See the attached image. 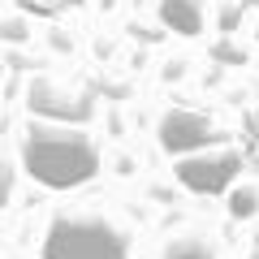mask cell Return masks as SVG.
I'll list each match as a JSON object with an SVG mask.
<instances>
[{
    "mask_svg": "<svg viewBox=\"0 0 259 259\" xmlns=\"http://www.w3.org/2000/svg\"><path fill=\"white\" fill-rule=\"evenodd\" d=\"M18 160L30 173V182H39L44 190L87 186L104 164L100 143L82 125H56V121H30L22 130Z\"/></svg>",
    "mask_w": 259,
    "mask_h": 259,
    "instance_id": "6da1fadb",
    "label": "cell"
},
{
    "mask_svg": "<svg viewBox=\"0 0 259 259\" xmlns=\"http://www.w3.org/2000/svg\"><path fill=\"white\" fill-rule=\"evenodd\" d=\"M134 250V233L125 221H117L112 212L100 207H69V212H56L48 221L44 259H130Z\"/></svg>",
    "mask_w": 259,
    "mask_h": 259,
    "instance_id": "7a4b0ae2",
    "label": "cell"
},
{
    "mask_svg": "<svg viewBox=\"0 0 259 259\" xmlns=\"http://www.w3.org/2000/svg\"><path fill=\"white\" fill-rule=\"evenodd\" d=\"M242 173V151L238 147H216V151H194V156L173 160V177L182 190L199 194V199H229Z\"/></svg>",
    "mask_w": 259,
    "mask_h": 259,
    "instance_id": "3957f363",
    "label": "cell"
},
{
    "mask_svg": "<svg viewBox=\"0 0 259 259\" xmlns=\"http://www.w3.org/2000/svg\"><path fill=\"white\" fill-rule=\"evenodd\" d=\"M156 139L173 160H182V156L203 151L207 143L216 139V125H212V117L199 112V108H168L164 117H160V125H156Z\"/></svg>",
    "mask_w": 259,
    "mask_h": 259,
    "instance_id": "277c9868",
    "label": "cell"
},
{
    "mask_svg": "<svg viewBox=\"0 0 259 259\" xmlns=\"http://www.w3.org/2000/svg\"><path fill=\"white\" fill-rule=\"evenodd\" d=\"M30 112L56 125H78L95 112V95L91 91H61L52 78H39L30 82Z\"/></svg>",
    "mask_w": 259,
    "mask_h": 259,
    "instance_id": "5b68a950",
    "label": "cell"
},
{
    "mask_svg": "<svg viewBox=\"0 0 259 259\" xmlns=\"http://www.w3.org/2000/svg\"><path fill=\"white\" fill-rule=\"evenodd\" d=\"M156 13H160V22H164L173 35L194 39V35H203V30H207V9H203V0H160Z\"/></svg>",
    "mask_w": 259,
    "mask_h": 259,
    "instance_id": "8992f818",
    "label": "cell"
},
{
    "mask_svg": "<svg viewBox=\"0 0 259 259\" xmlns=\"http://www.w3.org/2000/svg\"><path fill=\"white\" fill-rule=\"evenodd\" d=\"M156 259H216V246L207 238H199V233H177V238H168L160 246Z\"/></svg>",
    "mask_w": 259,
    "mask_h": 259,
    "instance_id": "52a82bcc",
    "label": "cell"
},
{
    "mask_svg": "<svg viewBox=\"0 0 259 259\" xmlns=\"http://www.w3.org/2000/svg\"><path fill=\"white\" fill-rule=\"evenodd\" d=\"M259 212V186L255 182H238L229 190V216L233 221H250Z\"/></svg>",
    "mask_w": 259,
    "mask_h": 259,
    "instance_id": "ba28073f",
    "label": "cell"
},
{
    "mask_svg": "<svg viewBox=\"0 0 259 259\" xmlns=\"http://www.w3.org/2000/svg\"><path fill=\"white\" fill-rule=\"evenodd\" d=\"M212 56H216V61H225V65H246V52H242V48L233 44V39H221Z\"/></svg>",
    "mask_w": 259,
    "mask_h": 259,
    "instance_id": "9c48e42d",
    "label": "cell"
},
{
    "mask_svg": "<svg viewBox=\"0 0 259 259\" xmlns=\"http://www.w3.org/2000/svg\"><path fill=\"white\" fill-rule=\"evenodd\" d=\"M238 22H242V9H238V5H225V9H221V30L229 35V30H238Z\"/></svg>",
    "mask_w": 259,
    "mask_h": 259,
    "instance_id": "30bf717a",
    "label": "cell"
},
{
    "mask_svg": "<svg viewBox=\"0 0 259 259\" xmlns=\"http://www.w3.org/2000/svg\"><path fill=\"white\" fill-rule=\"evenodd\" d=\"M48 5H82V0H48Z\"/></svg>",
    "mask_w": 259,
    "mask_h": 259,
    "instance_id": "8fae6325",
    "label": "cell"
},
{
    "mask_svg": "<svg viewBox=\"0 0 259 259\" xmlns=\"http://www.w3.org/2000/svg\"><path fill=\"white\" fill-rule=\"evenodd\" d=\"M250 259H259V246H255V250H250Z\"/></svg>",
    "mask_w": 259,
    "mask_h": 259,
    "instance_id": "7c38bea8",
    "label": "cell"
}]
</instances>
